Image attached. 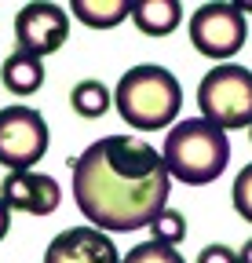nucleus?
I'll return each instance as SVG.
<instances>
[{"label": "nucleus", "instance_id": "1", "mask_svg": "<svg viewBox=\"0 0 252 263\" xmlns=\"http://www.w3.org/2000/svg\"><path fill=\"white\" fill-rule=\"evenodd\" d=\"M168 186L165 157L135 136L95 139L73 161V201L106 234L150 227L168 209Z\"/></svg>", "mask_w": 252, "mask_h": 263}, {"label": "nucleus", "instance_id": "2", "mask_svg": "<svg viewBox=\"0 0 252 263\" xmlns=\"http://www.w3.org/2000/svg\"><path fill=\"white\" fill-rule=\"evenodd\" d=\"M165 168L172 179L186 186H208L223 176L227 161H230V139L223 128H216L205 117L179 121L168 136H165Z\"/></svg>", "mask_w": 252, "mask_h": 263}, {"label": "nucleus", "instance_id": "3", "mask_svg": "<svg viewBox=\"0 0 252 263\" xmlns=\"http://www.w3.org/2000/svg\"><path fill=\"white\" fill-rule=\"evenodd\" d=\"M121 121L135 132L168 128L183 106V88L165 66H132L113 88Z\"/></svg>", "mask_w": 252, "mask_h": 263}, {"label": "nucleus", "instance_id": "4", "mask_svg": "<svg viewBox=\"0 0 252 263\" xmlns=\"http://www.w3.org/2000/svg\"><path fill=\"white\" fill-rule=\"evenodd\" d=\"M201 117L216 128H252V70L234 62H219L198 84Z\"/></svg>", "mask_w": 252, "mask_h": 263}, {"label": "nucleus", "instance_id": "5", "mask_svg": "<svg viewBox=\"0 0 252 263\" xmlns=\"http://www.w3.org/2000/svg\"><path fill=\"white\" fill-rule=\"evenodd\" d=\"M48 154V121L33 106L0 110V164L11 172H33V164Z\"/></svg>", "mask_w": 252, "mask_h": 263}, {"label": "nucleus", "instance_id": "6", "mask_svg": "<svg viewBox=\"0 0 252 263\" xmlns=\"http://www.w3.org/2000/svg\"><path fill=\"white\" fill-rule=\"evenodd\" d=\"M248 22L238 4H201L190 15V44L208 59H230L245 48Z\"/></svg>", "mask_w": 252, "mask_h": 263}, {"label": "nucleus", "instance_id": "7", "mask_svg": "<svg viewBox=\"0 0 252 263\" xmlns=\"http://www.w3.org/2000/svg\"><path fill=\"white\" fill-rule=\"evenodd\" d=\"M15 37L18 48L29 55H55L70 37V15L59 4H48V0H37V4H26L15 15Z\"/></svg>", "mask_w": 252, "mask_h": 263}, {"label": "nucleus", "instance_id": "8", "mask_svg": "<svg viewBox=\"0 0 252 263\" xmlns=\"http://www.w3.org/2000/svg\"><path fill=\"white\" fill-rule=\"evenodd\" d=\"M113 238L99 227H70L51 238L44 263H121Z\"/></svg>", "mask_w": 252, "mask_h": 263}, {"label": "nucleus", "instance_id": "9", "mask_svg": "<svg viewBox=\"0 0 252 263\" xmlns=\"http://www.w3.org/2000/svg\"><path fill=\"white\" fill-rule=\"evenodd\" d=\"M0 197L11 212L26 216H51L62 201V190L51 176L44 172H8L0 183Z\"/></svg>", "mask_w": 252, "mask_h": 263}, {"label": "nucleus", "instance_id": "10", "mask_svg": "<svg viewBox=\"0 0 252 263\" xmlns=\"http://www.w3.org/2000/svg\"><path fill=\"white\" fill-rule=\"evenodd\" d=\"M0 81H4V88H8L11 95H33V91H41V84H44V66H41L37 55L15 48V51L4 59V66H0Z\"/></svg>", "mask_w": 252, "mask_h": 263}, {"label": "nucleus", "instance_id": "11", "mask_svg": "<svg viewBox=\"0 0 252 263\" xmlns=\"http://www.w3.org/2000/svg\"><path fill=\"white\" fill-rule=\"evenodd\" d=\"M179 18H183V8L176 0H135L132 4V22L146 37H168L179 26Z\"/></svg>", "mask_w": 252, "mask_h": 263}, {"label": "nucleus", "instance_id": "12", "mask_svg": "<svg viewBox=\"0 0 252 263\" xmlns=\"http://www.w3.org/2000/svg\"><path fill=\"white\" fill-rule=\"evenodd\" d=\"M70 11L91 29H113L132 15V4L128 0H73Z\"/></svg>", "mask_w": 252, "mask_h": 263}, {"label": "nucleus", "instance_id": "13", "mask_svg": "<svg viewBox=\"0 0 252 263\" xmlns=\"http://www.w3.org/2000/svg\"><path fill=\"white\" fill-rule=\"evenodd\" d=\"M110 103H113V95H110V88H106L103 81H77L73 91H70L73 114H77V117H88V121L103 117V114L110 110Z\"/></svg>", "mask_w": 252, "mask_h": 263}, {"label": "nucleus", "instance_id": "14", "mask_svg": "<svg viewBox=\"0 0 252 263\" xmlns=\"http://www.w3.org/2000/svg\"><path fill=\"white\" fill-rule=\"evenodd\" d=\"M150 241H157V245H179L183 238H186V219H183V212H176V209H165L161 216H157L153 223H150Z\"/></svg>", "mask_w": 252, "mask_h": 263}, {"label": "nucleus", "instance_id": "15", "mask_svg": "<svg viewBox=\"0 0 252 263\" xmlns=\"http://www.w3.org/2000/svg\"><path fill=\"white\" fill-rule=\"evenodd\" d=\"M121 263H186L179 256V249L172 245H157V241H143L135 249H128V256H124Z\"/></svg>", "mask_w": 252, "mask_h": 263}, {"label": "nucleus", "instance_id": "16", "mask_svg": "<svg viewBox=\"0 0 252 263\" xmlns=\"http://www.w3.org/2000/svg\"><path fill=\"white\" fill-rule=\"evenodd\" d=\"M234 209H238L241 219L252 223V161L234 176Z\"/></svg>", "mask_w": 252, "mask_h": 263}, {"label": "nucleus", "instance_id": "17", "mask_svg": "<svg viewBox=\"0 0 252 263\" xmlns=\"http://www.w3.org/2000/svg\"><path fill=\"white\" fill-rule=\"evenodd\" d=\"M198 263H238V252L227 245H208L198 252Z\"/></svg>", "mask_w": 252, "mask_h": 263}, {"label": "nucleus", "instance_id": "18", "mask_svg": "<svg viewBox=\"0 0 252 263\" xmlns=\"http://www.w3.org/2000/svg\"><path fill=\"white\" fill-rule=\"evenodd\" d=\"M8 230H11V209L4 205V197H0V241L8 238Z\"/></svg>", "mask_w": 252, "mask_h": 263}, {"label": "nucleus", "instance_id": "19", "mask_svg": "<svg viewBox=\"0 0 252 263\" xmlns=\"http://www.w3.org/2000/svg\"><path fill=\"white\" fill-rule=\"evenodd\" d=\"M238 263H252V238L241 245V252H238Z\"/></svg>", "mask_w": 252, "mask_h": 263}, {"label": "nucleus", "instance_id": "20", "mask_svg": "<svg viewBox=\"0 0 252 263\" xmlns=\"http://www.w3.org/2000/svg\"><path fill=\"white\" fill-rule=\"evenodd\" d=\"M238 8H241V15H245V11H252V0H248V4H238Z\"/></svg>", "mask_w": 252, "mask_h": 263}, {"label": "nucleus", "instance_id": "21", "mask_svg": "<svg viewBox=\"0 0 252 263\" xmlns=\"http://www.w3.org/2000/svg\"><path fill=\"white\" fill-rule=\"evenodd\" d=\"M248 139H252V128H248Z\"/></svg>", "mask_w": 252, "mask_h": 263}]
</instances>
